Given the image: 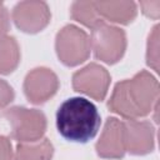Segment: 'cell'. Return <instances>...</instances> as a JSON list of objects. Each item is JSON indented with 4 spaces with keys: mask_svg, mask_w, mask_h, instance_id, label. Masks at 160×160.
Returning a JSON list of instances; mask_svg holds the SVG:
<instances>
[{
    "mask_svg": "<svg viewBox=\"0 0 160 160\" xmlns=\"http://www.w3.org/2000/svg\"><path fill=\"white\" fill-rule=\"evenodd\" d=\"M159 82L149 71L118 82L109 100V109L126 120L149 115L158 105Z\"/></svg>",
    "mask_w": 160,
    "mask_h": 160,
    "instance_id": "cell-1",
    "label": "cell"
},
{
    "mask_svg": "<svg viewBox=\"0 0 160 160\" xmlns=\"http://www.w3.org/2000/svg\"><path fill=\"white\" fill-rule=\"evenodd\" d=\"M100 114L92 101L74 96L66 99L56 111L59 134L72 142H88L99 131Z\"/></svg>",
    "mask_w": 160,
    "mask_h": 160,
    "instance_id": "cell-2",
    "label": "cell"
},
{
    "mask_svg": "<svg viewBox=\"0 0 160 160\" xmlns=\"http://www.w3.org/2000/svg\"><path fill=\"white\" fill-rule=\"evenodd\" d=\"M90 46L98 60L115 64L126 50V35L120 28L101 20L91 29Z\"/></svg>",
    "mask_w": 160,
    "mask_h": 160,
    "instance_id": "cell-3",
    "label": "cell"
},
{
    "mask_svg": "<svg viewBox=\"0 0 160 160\" xmlns=\"http://www.w3.org/2000/svg\"><path fill=\"white\" fill-rule=\"evenodd\" d=\"M1 116L9 122L11 136L20 142L40 140L46 130V118L36 109L14 106L6 109Z\"/></svg>",
    "mask_w": 160,
    "mask_h": 160,
    "instance_id": "cell-4",
    "label": "cell"
},
{
    "mask_svg": "<svg viewBox=\"0 0 160 160\" xmlns=\"http://www.w3.org/2000/svg\"><path fill=\"white\" fill-rule=\"evenodd\" d=\"M55 49L64 65L76 66L89 58L90 36L76 25H66L56 35Z\"/></svg>",
    "mask_w": 160,
    "mask_h": 160,
    "instance_id": "cell-5",
    "label": "cell"
},
{
    "mask_svg": "<svg viewBox=\"0 0 160 160\" xmlns=\"http://www.w3.org/2000/svg\"><path fill=\"white\" fill-rule=\"evenodd\" d=\"M110 85V74L99 64L91 62L72 75L75 91L85 94L95 100H104Z\"/></svg>",
    "mask_w": 160,
    "mask_h": 160,
    "instance_id": "cell-6",
    "label": "cell"
},
{
    "mask_svg": "<svg viewBox=\"0 0 160 160\" xmlns=\"http://www.w3.org/2000/svg\"><path fill=\"white\" fill-rule=\"evenodd\" d=\"M122 138L125 151L132 155H145L154 149L155 129L150 121L126 120L122 121Z\"/></svg>",
    "mask_w": 160,
    "mask_h": 160,
    "instance_id": "cell-7",
    "label": "cell"
},
{
    "mask_svg": "<svg viewBox=\"0 0 160 160\" xmlns=\"http://www.w3.org/2000/svg\"><path fill=\"white\" fill-rule=\"evenodd\" d=\"M12 20L24 32L41 31L50 21V10L44 1H21L12 9Z\"/></svg>",
    "mask_w": 160,
    "mask_h": 160,
    "instance_id": "cell-8",
    "label": "cell"
},
{
    "mask_svg": "<svg viewBox=\"0 0 160 160\" xmlns=\"http://www.w3.org/2000/svg\"><path fill=\"white\" fill-rule=\"evenodd\" d=\"M59 88V80L55 72L46 68L31 70L24 80V92L32 104H42L49 100Z\"/></svg>",
    "mask_w": 160,
    "mask_h": 160,
    "instance_id": "cell-9",
    "label": "cell"
},
{
    "mask_svg": "<svg viewBox=\"0 0 160 160\" xmlns=\"http://www.w3.org/2000/svg\"><path fill=\"white\" fill-rule=\"evenodd\" d=\"M95 149L98 155L102 159L122 158L126 152L122 138V121L116 118H109L104 125Z\"/></svg>",
    "mask_w": 160,
    "mask_h": 160,
    "instance_id": "cell-10",
    "label": "cell"
},
{
    "mask_svg": "<svg viewBox=\"0 0 160 160\" xmlns=\"http://www.w3.org/2000/svg\"><path fill=\"white\" fill-rule=\"evenodd\" d=\"M101 20L115 24H130L136 16V4L132 1H94Z\"/></svg>",
    "mask_w": 160,
    "mask_h": 160,
    "instance_id": "cell-11",
    "label": "cell"
},
{
    "mask_svg": "<svg viewBox=\"0 0 160 160\" xmlns=\"http://www.w3.org/2000/svg\"><path fill=\"white\" fill-rule=\"evenodd\" d=\"M52 144L42 138L31 142H20L15 150V160H51Z\"/></svg>",
    "mask_w": 160,
    "mask_h": 160,
    "instance_id": "cell-12",
    "label": "cell"
},
{
    "mask_svg": "<svg viewBox=\"0 0 160 160\" xmlns=\"http://www.w3.org/2000/svg\"><path fill=\"white\" fill-rule=\"evenodd\" d=\"M20 61V49L12 36L0 38V74L12 72Z\"/></svg>",
    "mask_w": 160,
    "mask_h": 160,
    "instance_id": "cell-13",
    "label": "cell"
},
{
    "mask_svg": "<svg viewBox=\"0 0 160 160\" xmlns=\"http://www.w3.org/2000/svg\"><path fill=\"white\" fill-rule=\"evenodd\" d=\"M71 18L88 26V28H94L99 21H101L100 16L96 12L94 1H75L71 5Z\"/></svg>",
    "mask_w": 160,
    "mask_h": 160,
    "instance_id": "cell-14",
    "label": "cell"
},
{
    "mask_svg": "<svg viewBox=\"0 0 160 160\" xmlns=\"http://www.w3.org/2000/svg\"><path fill=\"white\" fill-rule=\"evenodd\" d=\"M146 64L156 72L159 71V26L158 25L152 28L148 39Z\"/></svg>",
    "mask_w": 160,
    "mask_h": 160,
    "instance_id": "cell-15",
    "label": "cell"
},
{
    "mask_svg": "<svg viewBox=\"0 0 160 160\" xmlns=\"http://www.w3.org/2000/svg\"><path fill=\"white\" fill-rule=\"evenodd\" d=\"M14 99L12 88L2 79H0V109L9 105Z\"/></svg>",
    "mask_w": 160,
    "mask_h": 160,
    "instance_id": "cell-16",
    "label": "cell"
},
{
    "mask_svg": "<svg viewBox=\"0 0 160 160\" xmlns=\"http://www.w3.org/2000/svg\"><path fill=\"white\" fill-rule=\"evenodd\" d=\"M141 6V11L144 12V15L156 20L159 18V12H160V1L155 0V1H141L140 2Z\"/></svg>",
    "mask_w": 160,
    "mask_h": 160,
    "instance_id": "cell-17",
    "label": "cell"
},
{
    "mask_svg": "<svg viewBox=\"0 0 160 160\" xmlns=\"http://www.w3.org/2000/svg\"><path fill=\"white\" fill-rule=\"evenodd\" d=\"M0 160H15V152L10 140L6 136L0 135Z\"/></svg>",
    "mask_w": 160,
    "mask_h": 160,
    "instance_id": "cell-18",
    "label": "cell"
},
{
    "mask_svg": "<svg viewBox=\"0 0 160 160\" xmlns=\"http://www.w3.org/2000/svg\"><path fill=\"white\" fill-rule=\"evenodd\" d=\"M10 26V19L9 12L2 2H0V38L6 36V32Z\"/></svg>",
    "mask_w": 160,
    "mask_h": 160,
    "instance_id": "cell-19",
    "label": "cell"
}]
</instances>
